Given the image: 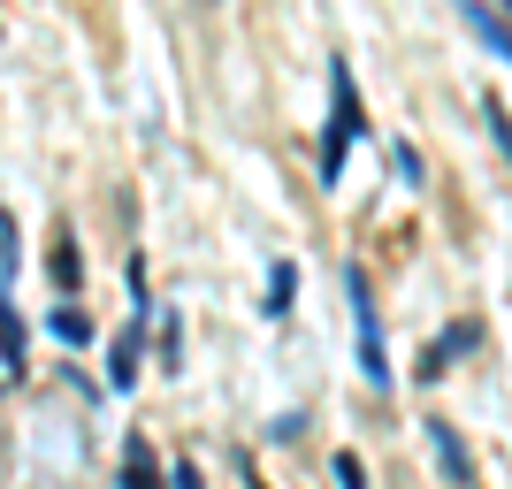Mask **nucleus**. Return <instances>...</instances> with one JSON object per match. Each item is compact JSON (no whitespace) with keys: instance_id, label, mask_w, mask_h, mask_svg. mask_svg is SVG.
Returning a JSON list of instances; mask_svg holds the SVG:
<instances>
[{"instance_id":"423d86ee","label":"nucleus","mask_w":512,"mask_h":489,"mask_svg":"<svg viewBox=\"0 0 512 489\" xmlns=\"http://www.w3.org/2000/svg\"><path fill=\"white\" fill-rule=\"evenodd\" d=\"M428 436H436V459H444V474H451V482H474V459H467V444H459V428L428 421Z\"/></svg>"},{"instance_id":"9b49d317","label":"nucleus","mask_w":512,"mask_h":489,"mask_svg":"<svg viewBox=\"0 0 512 489\" xmlns=\"http://www.w3.org/2000/svg\"><path fill=\"white\" fill-rule=\"evenodd\" d=\"M54 329H62V337H69V344H85V337H92V321H85V314H77V306H62V314H54Z\"/></svg>"},{"instance_id":"7ed1b4c3","label":"nucleus","mask_w":512,"mask_h":489,"mask_svg":"<svg viewBox=\"0 0 512 489\" xmlns=\"http://www.w3.org/2000/svg\"><path fill=\"white\" fill-rule=\"evenodd\" d=\"M138 352H146V321H130L123 337H115V360H107V375H115V390L138 383Z\"/></svg>"},{"instance_id":"ddd939ff","label":"nucleus","mask_w":512,"mask_h":489,"mask_svg":"<svg viewBox=\"0 0 512 489\" xmlns=\"http://www.w3.org/2000/svg\"><path fill=\"white\" fill-rule=\"evenodd\" d=\"M176 360H184V329H176V321H169V329H161V367H169V375H176Z\"/></svg>"},{"instance_id":"9d476101","label":"nucleus","mask_w":512,"mask_h":489,"mask_svg":"<svg viewBox=\"0 0 512 489\" xmlns=\"http://www.w3.org/2000/svg\"><path fill=\"white\" fill-rule=\"evenodd\" d=\"M16 276V214L0 207V283Z\"/></svg>"},{"instance_id":"f257e3e1","label":"nucleus","mask_w":512,"mask_h":489,"mask_svg":"<svg viewBox=\"0 0 512 489\" xmlns=\"http://www.w3.org/2000/svg\"><path fill=\"white\" fill-rule=\"evenodd\" d=\"M360 130H367L360 92H352V69L337 62V77H329V130H321V184H337V176H344V153H352Z\"/></svg>"},{"instance_id":"0eeeda50","label":"nucleus","mask_w":512,"mask_h":489,"mask_svg":"<svg viewBox=\"0 0 512 489\" xmlns=\"http://www.w3.org/2000/svg\"><path fill=\"white\" fill-rule=\"evenodd\" d=\"M0 367L23 375V321H16V306H8V283H0Z\"/></svg>"},{"instance_id":"6e6552de","label":"nucleus","mask_w":512,"mask_h":489,"mask_svg":"<svg viewBox=\"0 0 512 489\" xmlns=\"http://www.w3.org/2000/svg\"><path fill=\"white\" fill-rule=\"evenodd\" d=\"M474 344H482V321H459V329H451V337L436 344V352H428V375H436L444 360H459V352H474Z\"/></svg>"},{"instance_id":"f8f14e48","label":"nucleus","mask_w":512,"mask_h":489,"mask_svg":"<svg viewBox=\"0 0 512 489\" xmlns=\"http://www.w3.org/2000/svg\"><path fill=\"white\" fill-rule=\"evenodd\" d=\"M283 306H291V268H276V276H268V314H283Z\"/></svg>"},{"instance_id":"39448f33","label":"nucleus","mask_w":512,"mask_h":489,"mask_svg":"<svg viewBox=\"0 0 512 489\" xmlns=\"http://www.w3.org/2000/svg\"><path fill=\"white\" fill-rule=\"evenodd\" d=\"M123 489H161V467H153L146 436H130V444H123Z\"/></svg>"},{"instance_id":"f03ea898","label":"nucleus","mask_w":512,"mask_h":489,"mask_svg":"<svg viewBox=\"0 0 512 489\" xmlns=\"http://www.w3.org/2000/svg\"><path fill=\"white\" fill-rule=\"evenodd\" d=\"M344 291H352V344H360V375H367V390H390L383 321H375V298H367V276H360V268H344Z\"/></svg>"},{"instance_id":"4468645a","label":"nucleus","mask_w":512,"mask_h":489,"mask_svg":"<svg viewBox=\"0 0 512 489\" xmlns=\"http://www.w3.org/2000/svg\"><path fill=\"white\" fill-rule=\"evenodd\" d=\"M337 482H344V489H367V474H360V459H352V451H337Z\"/></svg>"},{"instance_id":"1a4fd4ad","label":"nucleus","mask_w":512,"mask_h":489,"mask_svg":"<svg viewBox=\"0 0 512 489\" xmlns=\"http://www.w3.org/2000/svg\"><path fill=\"white\" fill-rule=\"evenodd\" d=\"M474 31H482V39H490V54H505V16H497V8H474Z\"/></svg>"},{"instance_id":"2eb2a0df","label":"nucleus","mask_w":512,"mask_h":489,"mask_svg":"<svg viewBox=\"0 0 512 489\" xmlns=\"http://www.w3.org/2000/svg\"><path fill=\"white\" fill-rule=\"evenodd\" d=\"M176 489H199V467H192V459H184V467H176Z\"/></svg>"},{"instance_id":"20e7f679","label":"nucleus","mask_w":512,"mask_h":489,"mask_svg":"<svg viewBox=\"0 0 512 489\" xmlns=\"http://www.w3.org/2000/svg\"><path fill=\"white\" fill-rule=\"evenodd\" d=\"M46 268H54V283H62V306H77V276H85V268H77V237H69V230H54Z\"/></svg>"}]
</instances>
